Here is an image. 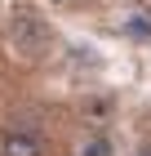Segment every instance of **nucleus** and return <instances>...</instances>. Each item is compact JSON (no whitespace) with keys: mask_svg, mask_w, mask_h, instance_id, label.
<instances>
[{"mask_svg":"<svg viewBox=\"0 0 151 156\" xmlns=\"http://www.w3.org/2000/svg\"><path fill=\"white\" fill-rule=\"evenodd\" d=\"M138 156H151V147H142V152H138Z\"/></svg>","mask_w":151,"mask_h":156,"instance_id":"obj_5","label":"nucleus"},{"mask_svg":"<svg viewBox=\"0 0 151 156\" xmlns=\"http://www.w3.org/2000/svg\"><path fill=\"white\" fill-rule=\"evenodd\" d=\"M53 5H71V0H53Z\"/></svg>","mask_w":151,"mask_h":156,"instance_id":"obj_6","label":"nucleus"},{"mask_svg":"<svg viewBox=\"0 0 151 156\" xmlns=\"http://www.w3.org/2000/svg\"><path fill=\"white\" fill-rule=\"evenodd\" d=\"M76 156H111V143H107V138H89V143H80Z\"/></svg>","mask_w":151,"mask_h":156,"instance_id":"obj_3","label":"nucleus"},{"mask_svg":"<svg viewBox=\"0 0 151 156\" xmlns=\"http://www.w3.org/2000/svg\"><path fill=\"white\" fill-rule=\"evenodd\" d=\"M9 40H13V49H18V54L40 58V54H45V45H49V27H45V18H40V13H31V9H13V13H9Z\"/></svg>","mask_w":151,"mask_h":156,"instance_id":"obj_1","label":"nucleus"},{"mask_svg":"<svg viewBox=\"0 0 151 156\" xmlns=\"http://www.w3.org/2000/svg\"><path fill=\"white\" fill-rule=\"evenodd\" d=\"M129 31H133V36H147V23H142V13H133V18H129Z\"/></svg>","mask_w":151,"mask_h":156,"instance_id":"obj_4","label":"nucleus"},{"mask_svg":"<svg viewBox=\"0 0 151 156\" xmlns=\"http://www.w3.org/2000/svg\"><path fill=\"white\" fill-rule=\"evenodd\" d=\"M0 156H45V147H40L36 134L9 129V134H5V143H0Z\"/></svg>","mask_w":151,"mask_h":156,"instance_id":"obj_2","label":"nucleus"}]
</instances>
